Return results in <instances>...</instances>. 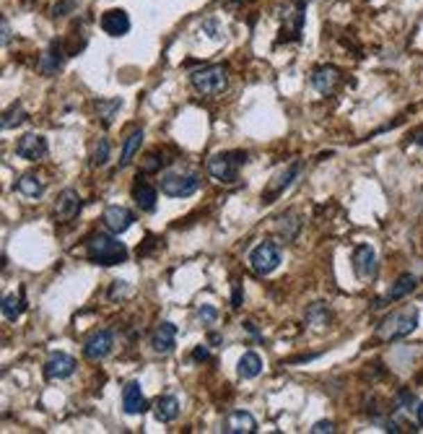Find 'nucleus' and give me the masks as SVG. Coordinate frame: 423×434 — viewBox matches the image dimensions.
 <instances>
[{"label":"nucleus","mask_w":423,"mask_h":434,"mask_svg":"<svg viewBox=\"0 0 423 434\" xmlns=\"http://www.w3.org/2000/svg\"><path fill=\"white\" fill-rule=\"evenodd\" d=\"M112 348H115L112 330H94V333L86 338V344H83V356L91 359V362H101V359H107V356L112 354Z\"/></svg>","instance_id":"8"},{"label":"nucleus","mask_w":423,"mask_h":434,"mask_svg":"<svg viewBox=\"0 0 423 434\" xmlns=\"http://www.w3.org/2000/svg\"><path fill=\"white\" fill-rule=\"evenodd\" d=\"M117 237L115 234H91L89 242H86V257H89L91 263L104 268L122 266L128 260L130 252L128 247H125V242H119Z\"/></svg>","instance_id":"1"},{"label":"nucleus","mask_w":423,"mask_h":434,"mask_svg":"<svg viewBox=\"0 0 423 434\" xmlns=\"http://www.w3.org/2000/svg\"><path fill=\"white\" fill-rule=\"evenodd\" d=\"M109 151H112V146H109V140L107 138H99L97 148H94V167H104L109 161Z\"/></svg>","instance_id":"33"},{"label":"nucleus","mask_w":423,"mask_h":434,"mask_svg":"<svg viewBox=\"0 0 423 434\" xmlns=\"http://www.w3.org/2000/svg\"><path fill=\"white\" fill-rule=\"evenodd\" d=\"M415 393L410 390V387H403V390H397V395H395V408L397 411H410V408H415Z\"/></svg>","instance_id":"32"},{"label":"nucleus","mask_w":423,"mask_h":434,"mask_svg":"<svg viewBox=\"0 0 423 434\" xmlns=\"http://www.w3.org/2000/svg\"><path fill=\"white\" fill-rule=\"evenodd\" d=\"M415 419H418V424L423 426V403H418V408H415Z\"/></svg>","instance_id":"42"},{"label":"nucleus","mask_w":423,"mask_h":434,"mask_svg":"<svg viewBox=\"0 0 423 434\" xmlns=\"http://www.w3.org/2000/svg\"><path fill=\"white\" fill-rule=\"evenodd\" d=\"M221 432L224 434H255L257 432L255 416L249 414V411H231V414L224 419Z\"/></svg>","instance_id":"15"},{"label":"nucleus","mask_w":423,"mask_h":434,"mask_svg":"<svg viewBox=\"0 0 423 434\" xmlns=\"http://www.w3.org/2000/svg\"><path fill=\"white\" fill-rule=\"evenodd\" d=\"M242 305V289H239V284H234V299H231V307H239Z\"/></svg>","instance_id":"39"},{"label":"nucleus","mask_w":423,"mask_h":434,"mask_svg":"<svg viewBox=\"0 0 423 434\" xmlns=\"http://www.w3.org/2000/svg\"><path fill=\"white\" fill-rule=\"evenodd\" d=\"M299 172H301V161H294V164L285 169V172H281V175L273 179V185L263 193V200H265V203H273V200H276V198L281 195L285 188H291V185H294V179L299 177Z\"/></svg>","instance_id":"18"},{"label":"nucleus","mask_w":423,"mask_h":434,"mask_svg":"<svg viewBox=\"0 0 423 434\" xmlns=\"http://www.w3.org/2000/svg\"><path fill=\"white\" fill-rule=\"evenodd\" d=\"M101 29H104V34H109V37H125L130 31V26H133V21H130L128 10L122 8H109L101 13Z\"/></svg>","instance_id":"14"},{"label":"nucleus","mask_w":423,"mask_h":434,"mask_svg":"<svg viewBox=\"0 0 423 434\" xmlns=\"http://www.w3.org/2000/svg\"><path fill=\"white\" fill-rule=\"evenodd\" d=\"M60 65H63V47H60V42H52L47 52L40 58V70L47 73V76H52V73L60 70Z\"/></svg>","instance_id":"24"},{"label":"nucleus","mask_w":423,"mask_h":434,"mask_svg":"<svg viewBox=\"0 0 423 434\" xmlns=\"http://www.w3.org/2000/svg\"><path fill=\"white\" fill-rule=\"evenodd\" d=\"M133 200L138 203L140 211H146V214H154V211H156L158 190L154 188V185H148L146 179H138V182L133 185Z\"/></svg>","instance_id":"20"},{"label":"nucleus","mask_w":423,"mask_h":434,"mask_svg":"<svg viewBox=\"0 0 423 434\" xmlns=\"http://www.w3.org/2000/svg\"><path fill=\"white\" fill-rule=\"evenodd\" d=\"M177 336H179L177 326L164 320V323H158V328L154 330L151 346H154V351H158V354H169V351H174V346H177Z\"/></svg>","instance_id":"16"},{"label":"nucleus","mask_w":423,"mask_h":434,"mask_svg":"<svg viewBox=\"0 0 423 434\" xmlns=\"http://www.w3.org/2000/svg\"><path fill=\"white\" fill-rule=\"evenodd\" d=\"M304 21H306V3L304 0H291V3L283 8V29H281L283 40L285 42L301 40Z\"/></svg>","instance_id":"7"},{"label":"nucleus","mask_w":423,"mask_h":434,"mask_svg":"<svg viewBox=\"0 0 423 434\" xmlns=\"http://www.w3.org/2000/svg\"><path fill=\"white\" fill-rule=\"evenodd\" d=\"M10 40V26H8V19H3V45H8Z\"/></svg>","instance_id":"40"},{"label":"nucleus","mask_w":423,"mask_h":434,"mask_svg":"<svg viewBox=\"0 0 423 434\" xmlns=\"http://www.w3.org/2000/svg\"><path fill=\"white\" fill-rule=\"evenodd\" d=\"M140 143H143V130L135 128L128 136V138H125V143H122V154H119V167H128L130 161H133V156H135V154L140 151Z\"/></svg>","instance_id":"27"},{"label":"nucleus","mask_w":423,"mask_h":434,"mask_svg":"<svg viewBox=\"0 0 423 434\" xmlns=\"http://www.w3.org/2000/svg\"><path fill=\"white\" fill-rule=\"evenodd\" d=\"M216 317H218L216 307H210V305L197 307V320H200L203 326H213V323H216Z\"/></svg>","instance_id":"34"},{"label":"nucleus","mask_w":423,"mask_h":434,"mask_svg":"<svg viewBox=\"0 0 423 434\" xmlns=\"http://www.w3.org/2000/svg\"><path fill=\"white\" fill-rule=\"evenodd\" d=\"M247 164L244 151H224V154H213L208 159V175L218 182H234L239 177V167Z\"/></svg>","instance_id":"4"},{"label":"nucleus","mask_w":423,"mask_h":434,"mask_svg":"<svg viewBox=\"0 0 423 434\" xmlns=\"http://www.w3.org/2000/svg\"><path fill=\"white\" fill-rule=\"evenodd\" d=\"M413 143H415V146H421V148H423V128H421V130H415V133H413Z\"/></svg>","instance_id":"41"},{"label":"nucleus","mask_w":423,"mask_h":434,"mask_svg":"<svg viewBox=\"0 0 423 434\" xmlns=\"http://www.w3.org/2000/svg\"><path fill=\"white\" fill-rule=\"evenodd\" d=\"M154 414H156V419L161 424H172L179 416V401L174 395H161L156 401V405H154Z\"/></svg>","instance_id":"22"},{"label":"nucleus","mask_w":423,"mask_h":434,"mask_svg":"<svg viewBox=\"0 0 423 434\" xmlns=\"http://www.w3.org/2000/svg\"><path fill=\"white\" fill-rule=\"evenodd\" d=\"M158 188L169 198H190L200 188V177L195 172H167L158 179Z\"/></svg>","instance_id":"5"},{"label":"nucleus","mask_w":423,"mask_h":434,"mask_svg":"<svg viewBox=\"0 0 423 434\" xmlns=\"http://www.w3.org/2000/svg\"><path fill=\"white\" fill-rule=\"evenodd\" d=\"M119 109H122V99L115 97V99H99L97 102V112L99 118H101V122L104 125H112V120H115V115H117Z\"/></svg>","instance_id":"29"},{"label":"nucleus","mask_w":423,"mask_h":434,"mask_svg":"<svg viewBox=\"0 0 423 434\" xmlns=\"http://www.w3.org/2000/svg\"><path fill=\"white\" fill-rule=\"evenodd\" d=\"M24 310H26L24 291H21L19 296H16V294H6V296H3V317H6V320L16 323V320L24 315Z\"/></svg>","instance_id":"28"},{"label":"nucleus","mask_w":423,"mask_h":434,"mask_svg":"<svg viewBox=\"0 0 423 434\" xmlns=\"http://www.w3.org/2000/svg\"><path fill=\"white\" fill-rule=\"evenodd\" d=\"M161 164H164V159H158L156 151H151V154L146 156V161L140 164V169H143V172H158V169H161Z\"/></svg>","instance_id":"35"},{"label":"nucleus","mask_w":423,"mask_h":434,"mask_svg":"<svg viewBox=\"0 0 423 434\" xmlns=\"http://www.w3.org/2000/svg\"><path fill=\"white\" fill-rule=\"evenodd\" d=\"M418 307H403V310H395L384 317L382 323L376 326V338L382 341H400L408 338L418 328Z\"/></svg>","instance_id":"2"},{"label":"nucleus","mask_w":423,"mask_h":434,"mask_svg":"<svg viewBox=\"0 0 423 434\" xmlns=\"http://www.w3.org/2000/svg\"><path fill=\"white\" fill-rule=\"evenodd\" d=\"M81 195H78V190H63L58 198V203H55V216L60 218V221H70V218H76L78 216V211H81Z\"/></svg>","instance_id":"17"},{"label":"nucleus","mask_w":423,"mask_h":434,"mask_svg":"<svg viewBox=\"0 0 423 434\" xmlns=\"http://www.w3.org/2000/svg\"><path fill=\"white\" fill-rule=\"evenodd\" d=\"M340 83H343V73H340V68H335V65H320L312 73V86L320 94H325V97L335 94Z\"/></svg>","instance_id":"11"},{"label":"nucleus","mask_w":423,"mask_h":434,"mask_svg":"<svg viewBox=\"0 0 423 434\" xmlns=\"http://www.w3.org/2000/svg\"><path fill=\"white\" fill-rule=\"evenodd\" d=\"M125 291H128V284H125V281H115V287H112L109 296H112V299H117V296H122Z\"/></svg>","instance_id":"38"},{"label":"nucleus","mask_w":423,"mask_h":434,"mask_svg":"<svg viewBox=\"0 0 423 434\" xmlns=\"http://www.w3.org/2000/svg\"><path fill=\"white\" fill-rule=\"evenodd\" d=\"M190 83L197 94L203 97H216V94H224L229 86V70L224 65H208V68H200L195 73H190Z\"/></svg>","instance_id":"3"},{"label":"nucleus","mask_w":423,"mask_h":434,"mask_svg":"<svg viewBox=\"0 0 423 434\" xmlns=\"http://www.w3.org/2000/svg\"><path fill=\"white\" fill-rule=\"evenodd\" d=\"M306 323L312 328H327L333 323V312L330 307L322 305V302H315V305L306 307Z\"/></svg>","instance_id":"25"},{"label":"nucleus","mask_w":423,"mask_h":434,"mask_svg":"<svg viewBox=\"0 0 423 434\" xmlns=\"http://www.w3.org/2000/svg\"><path fill=\"white\" fill-rule=\"evenodd\" d=\"M239 377H244V380H255L260 372H263V359H260V354H255V351H244V356L239 359Z\"/></svg>","instance_id":"26"},{"label":"nucleus","mask_w":423,"mask_h":434,"mask_svg":"<svg viewBox=\"0 0 423 434\" xmlns=\"http://www.w3.org/2000/svg\"><path fill=\"white\" fill-rule=\"evenodd\" d=\"M101 221H104V227H107L112 234H125V232L135 224V214L125 206H109L107 211H104Z\"/></svg>","instance_id":"13"},{"label":"nucleus","mask_w":423,"mask_h":434,"mask_svg":"<svg viewBox=\"0 0 423 434\" xmlns=\"http://www.w3.org/2000/svg\"><path fill=\"white\" fill-rule=\"evenodd\" d=\"M335 432V424L333 421H317L312 426V434H333Z\"/></svg>","instance_id":"36"},{"label":"nucleus","mask_w":423,"mask_h":434,"mask_svg":"<svg viewBox=\"0 0 423 434\" xmlns=\"http://www.w3.org/2000/svg\"><path fill=\"white\" fill-rule=\"evenodd\" d=\"M351 260H354V273L361 281H369V278L376 276V252L372 245H358Z\"/></svg>","instance_id":"12"},{"label":"nucleus","mask_w":423,"mask_h":434,"mask_svg":"<svg viewBox=\"0 0 423 434\" xmlns=\"http://www.w3.org/2000/svg\"><path fill=\"white\" fill-rule=\"evenodd\" d=\"M299 229H301V221H299V216H296L294 211L278 216V232H281L285 239H294L296 234H299Z\"/></svg>","instance_id":"30"},{"label":"nucleus","mask_w":423,"mask_h":434,"mask_svg":"<svg viewBox=\"0 0 423 434\" xmlns=\"http://www.w3.org/2000/svg\"><path fill=\"white\" fill-rule=\"evenodd\" d=\"M122 408H125V414H130V416H138L148 408L146 395L140 390V383L133 380V383H128V385L122 387Z\"/></svg>","instance_id":"19"},{"label":"nucleus","mask_w":423,"mask_h":434,"mask_svg":"<svg viewBox=\"0 0 423 434\" xmlns=\"http://www.w3.org/2000/svg\"><path fill=\"white\" fill-rule=\"evenodd\" d=\"M415 287H418V278L413 276V273H403V276L395 281L392 287H390V291H387V302H397V299H405V296L410 294V291H415Z\"/></svg>","instance_id":"23"},{"label":"nucleus","mask_w":423,"mask_h":434,"mask_svg":"<svg viewBox=\"0 0 423 434\" xmlns=\"http://www.w3.org/2000/svg\"><path fill=\"white\" fill-rule=\"evenodd\" d=\"M26 120V109H24V104H13V107H8L6 109V115H3V130H10V128H19L21 122Z\"/></svg>","instance_id":"31"},{"label":"nucleus","mask_w":423,"mask_h":434,"mask_svg":"<svg viewBox=\"0 0 423 434\" xmlns=\"http://www.w3.org/2000/svg\"><path fill=\"white\" fill-rule=\"evenodd\" d=\"M192 359H195V362H208V359H210V351H208V346L206 344L195 346V351H192Z\"/></svg>","instance_id":"37"},{"label":"nucleus","mask_w":423,"mask_h":434,"mask_svg":"<svg viewBox=\"0 0 423 434\" xmlns=\"http://www.w3.org/2000/svg\"><path fill=\"white\" fill-rule=\"evenodd\" d=\"M281 266V250H278L276 242H260V245L249 252V268L255 271L257 276H270L276 268Z\"/></svg>","instance_id":"6"},{"label":"nucleus","mask_w":423,"mask_h":434,"mask_svg":"<svg viewBox=\"0 0 423 434\" xmlns=\"http://www.w3.org/2000/svg\"><path fill=\"white\" fill-rule=\"evenodd\" d=\"M47 151H49L47 138L40 136V133H26L16 143V156L26 159V161H40V159L47 156Z\"/></svg>","instance_id":"9"},{"label":"nucleus","mask_w":423,"mask_h":434,"mask_svg":"<svg viewBox=\"0 0 423 434\" xmlns=\"http://www.w3.org/2000/svg\"><path fill=\"white\" fill-rule=\"evenodd\" d=\"M76 367H78V362L73 356L58 351L44 362V377L47 380H68V377L76 375Z\"/></svg>","instance_id":"10"},{"label":"nucleus","mask_w":423,"mask_h":434,"mask_svg":"<svg viewBox=\"0 0 423 434\" xmlns=\"http://www.w3.org/2000/svg\"><path fill=\"white\" fill-rule=\"evenodd\" d=\"M16 193L24 198H40L44 193V179L40 175H34V172H26V175H21L16 179Z\"/></svg>","instance_id":"21"}]
</instances>
